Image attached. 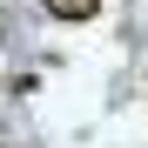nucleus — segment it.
<instances>
[{
  "instance_id": "f257e3e1",
  "label": "nucleus",
  "mask_w": 148,
  "mask_h": 148,
  "mask_svg": "<svg viewBox=\"0 0 148 148\" xmlns=\"http://www.w3.org/2000/svg\"><path fill=\"white\" fill-rule=\"evenodd\" d=\"M47 14H54V20H74V27H81V20H94V14H101V0H47Z\"/></svg>"
}]
</instances>
